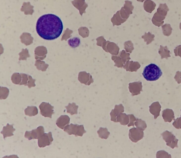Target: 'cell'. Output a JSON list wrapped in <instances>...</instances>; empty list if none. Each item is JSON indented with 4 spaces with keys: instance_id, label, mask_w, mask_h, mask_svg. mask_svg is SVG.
Returning <instances> with one entry per match:
<instances>
[{
    "instance_id": "6da1fadb",
    "label": "cell",
    "mask_w": 181,
    "mask_h": 158,
    "mask_svg": "<svg viewBox=\"0 0 181 158\" xmlns=\"http://www.w3.org/2000/svg\"><path fill=\"white\" fill-rule=\"evenodd\" d=\"M36 29L40 37L45 40H53L61 35L63 25L59 16L53 14H47L38 19Z\"/></svg>"
},
{
    "instance_id": "7a4b0ae2",
    "label": "cell",
    "mask_w": 181,
    "mask_h": 158,
    "mask_svg": "<svg viewBox=\"0 0 181 158\" xmlns=\"http://www.w3.org/2000/svg\"><path fill=\"white\" fill-rule=\"evenodd\" d=\"M162 72L156 64L151 63L144 68L143 76L146 80L155 81L159 79L162 76Z\"/></svg>"
},
{
    "instance_id": "3957f363",
    "label": "cell",
    "mask_w": 181,
    "mask_h": 158,
    "mask_svg": "<svg viewBox=\"0 0 181 158\" xmlns=\"http://www.w3.org/2000/svg\"><path fill=\"white\" fill-rule=\"evenodd\" d=\"M64 131L70 135L74 134L76 136H82L84 133L83 126L75 125L72 124L66 126L64 128Z\"/></svg>"
},
{
    "instance_id": "277c9868",
    "label": "cell",
    "mask_w": 181,
    "mask_h": 158,
    "mask_svg": "<svg viewBox=\"0 0 181 158\" xmlns=\"http://www.w3.org/2000/svg\"><path fill=\"white\" fill-rule=\"evenodd\" d=\"M45 133L44 129L42 126H39L37 129L31 131L25 132V137L29 140L38 139Z\"/></svg>"
},
{
    "instance_id": "5b68a950",
    "label": "cell",
    "mask_w": 181,
    "mask_h": 158,
    "mask_svg": "<svg viewBox=\"0 0 181 158\" xmlns=\"http://www.w3.org/2000/svg\"><path fill=\"white\" fill-rule=\"evenodd\" d=\"M40 114L45 117L51 118L52 116L54 114V107L49 103L43 102L39 106Z\"/></svg>"
},
{
    "instance_id": "8992f818",
    "label": "cell",
    "mask_w": 181,
    "mask_h": 158,
    "mask_svg": "<svg viewBox=\"0 0 181 158\" xmlns=\"http://www.w3.org/2000/svg\"><path fill=\"white\" fill-rule=\"evenodd\" d=\"M52 134L51 132L48 133H44L38 139V145L39 148H44L49 146L53 141Z\"/></svg>"
},
{
    "instance_id": "52a82bcc",
    "label": "cell",
    "mask_w": 181,
    "mask_h": 158,
    "mask_svg": "<svg viewBox=\"0 0 181 158\" xmlns=\"http://www.w3.org/2000/svg\"><path fill=\"white\" fill-rule=\"evenodd\" d=\"M70 118L67 115H62L56 122V124L60 129L63 130L70 123Z\"/></svg>"
},
{
    "instance_id": "ba28073f",
    "label": "cell",
    "mask_w": 181,
    "mask_h": 158,
    "mask_svg": "<svg viewBox=\"0 0 181 158\" xmlns=\"http://www.w3.org/2000/svg\"><path fill=\"white\" fill-rule=\"evenodd\" d=\"M13 125V124L10 125L8 123L6 126L3 127V130L1 131V133L3 134L4 139L14 135L13 132L16 130L14 128Z\"/></svg>"
},
{
    "instance_id": "9c48e42d",
    "label": "cell",
    "mask_w": 181,
    "mask_h": 158,
    "mask_svg": "<svg viewBox=\"0 0 181 158\" xmlns=\"http://www.w3.org/2000/svg\"><path fill=\"white\" fill-rule=\"evenodd\" d=\"M123 7L121 8V10L125 14L128 16L133 14V10L134 9V7L132 5V2L130 1H125Z\"/></svg>"
},
{
    "instance_id": "30bf717a",
    "label": "cell",
    "mask_w": 181,
    "mask_h": 158,
    "mask_svg": "<svg viewBox=\"0 0 181 158\" xmlns=\"http://www.w3.org/2000/svg\"><path fill=\"white\" fill-rule=\"evenodd\" d=\"M156 6V4L151 0H146L144 2L143 7L144 10L146 12L152 13L155 9Z\"/></svg>"
},
{
    "instance_id": "8fae6325",
    "label": "cell",
    "mask_w": 181,
    "mask_h": 158,
    "mask_svg": "<svg viewBox=\"0 0 181 158\" xmlns=\"http://www.w3.org/2000/svg\"><path fill=\"white\" fill-rule=\"evenodd\" d=\"M75 3L76 7L79 10L81 15H82L83 13H85V10L88 7V5L85 0H76Z\"/></svg>"
},
{
    "instance_id": "7c38bea8",
    "label": "cell",
    "mask_w": 181,
    "mask_h": 158,
    "mask_svg": "<svg viewBox=\"0 0 181 158\" xmlns=\"http://www.w3.org/2000/svg\"><path fill=\"white\" fill-rule=\"evenodd\" d=\"M166 17L163 16L159 14L156 12L152 18V22L155 25L159 27L163 24V20Z\"/></svg>"
},
{
    "instance_id": "4fadbf2b",
    "label": "cell",
    "mask_w": 181,
    "mask_h": 158,
    "mask_svg": "<svg viewBox=\"0 0 181 158\" xmlns=\"http://www.w3.org/2000/svg\"><path fill=\"white\" fill-rule=\"evenodd\" d=\"M38 109L36 106H27L25 110V115L29 117L35 116L38 114Z\"/></svg>"
},
{
    "instance_id": "5bb4252c",
    "label": "cell",
    "mask_w": 181,
    "mask_h": 158,
    "mask_svg": "<svg viewBox=\"0 0 181 158\" xmlns=\"http://www.w3.org/2000/svg\"><path fill=\"white\" fill-rule=\"evenodd\" d=\"M169 11V8H168L166 4H159V7L157 9V12L161 16L166 17Z\"/></svg>"
},
{
    "instance_id": "9a60e30c",
    "label": "cell",
    "mask_w": 181,
    "mask_h": 158,
    "mask_svg": "<svg viewBox=\"0 0 181 158\" xmlns=\"http://www.w3.org/2000/svg\"><path fill=\"white\" fill-rule=\"evenodd\" d=\"M111 21L114 24H118L125 22L126 20H124L121 18L120 15V10H119L114 15L112 18L111 19Z\"/></svg>"
},
{
    "instance_id": "2e32d148",
    "label": "cell",
    "mask_w": 181,
    "mask_h": 158,
    "mask_svg": "<svg viewBox=\"0 0 181 158\" xmlns=\"http://www.w3.org/2000/svg\"><path fill=\"white\" fill-rule=\"evenodd\" d=\"M67 112L71 115L77 114V108L78 106H77L74 103H69L68 105L65 107Z\"/></svg>"
},
{
    "instance_id": "e0dca14e",
    "label": "cell",
    "mask_w": 181,
    "mask_h": 158,
    "mask_svg": "<svg viewBox=\"0 0 181 158\" xmlns=\"http://www.w3.org/2000/svg\"><path fill=\"white\" fill-rule=\"evenodd\" d=\"M68 42L69 45L73 48H75L78 47L81 42L80 39L77 37L70 38L68 40Z\"/></svg>"
},
{
    "instance_id": "ac0fdd59",
    "label": "cell",
    "mask_w": 181,
    "mask_h": 158,
    "mask_svg": "<svg viewBox=\"0 0 181 158\" xmlns=\"http://www.w3.org/2000/svg\"><path fill=\"white\" fill-rule=\"evenodd\" d=\"M164 34L166 35L169 36L171 33L172 29L169 24H165L162 27Z\"/></svg>"
},
{
    "instance_id": "d6986e66",
    "label": "cell",
    "mask_w": 181,
    "mask_h": 158,
    "mask_svg": "<svg viewBox=\"0 0 181 158\" xmlns=\"http://www.w3.org/2000/svg\"><path fill=\"white\" fill-rule=\"evenodd\" d=\"M137 1L140 2H143L145 0H137Z\"/></svg>"
},
{
    "instance_id": "ffe728a7",
    "label": "cell",
    "mask_w": 181,
    "mask_h": 158,
    "mask_svg": "<svg viewBox=\"0 0 181 158\" xmlns=\"http://www.w3.org/2000/svg\"><path fill=\"white\" fill-rule=\"evenodd\" d=\"M180 28L181 29V23L180 24Z\"/></svg>"
}]
</instances>
